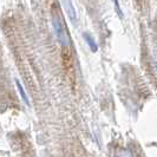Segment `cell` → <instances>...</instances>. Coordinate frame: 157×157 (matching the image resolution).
<instances>
[{
	"label": "cell",
	"mask_w": 157,
	"mask_h": 157,
	"mask_svg": "<svg viewBox=\"0 0 157 157\" xmlns=\"http://www.w3.org/2000/svg\"><path fill=\"white\" fill-rule=\"evenodd\" d=\"M53 27H55L56 36H57V38L59 40V43L62 44V46L64 48L69 47V45H70V38L67 37L66 31L64 30L63 25H62L60 20L58 18H53Z\"/></svg>",
	"instance_id": "cell-1"
},
{
	"label": "cell",
	"mask_w": 157,
	"mask_h": 157,
	"mask_svg": "<svg viewBox=\"0 0 157 157\" xmlns=\"http://www.w3.org/2000/svg\"><path fill=\"white\" fill-rule=\"evenodd\" d=\"M66 11H67V14H69L70 19L72 20V23H75L77 20V16H76V10L73 7L71 0H66Z\"/></svg>",
	"instance_id": "cell-2"
},
{
	"label": "cell",
	"mask_w": 157,
	"mask_h": 157,
	"mask_svg": "<svg viewBox=\"0 0 157 157\" xmlns=\"http://www.w3.org/2000/svg\"><path fill=\"white\" fill-rule=\"evenodd\" d=\"M83 37H84V39L86 40L87 45L90 46L91 51H92V52H96V51L98 50V46H97V44H96V41H94V38H92L90 34H87V33H84V34H83Z\"/></svg>",
	"instance_id": "cell-3"
},
{
	"label": "cell",
	"mask_w": 157,
	"mask_h": 157,
	"mask_svg": "<svg viewBox=\"0 0 157 157\" xmlns=\"http://www.w3.org/2000/svg\"><path fill=\"white\" fill-rule=\"evenodd\" d=\"M16 84H17V87H18V90H19V92H20V94H21V98H23V101L27 105H30V102H29V97L26 96V94H25V91H24V89H23V85L20 84V82L17 79L16 80Z\"/></svg>",
	"instance_id": "cell-4"
},
{
	"label": "cell",
	"mask_w": 157,
	"mask_h": 157,
	"mask_svg": "<svg viewBox=\"0 0 157 157\" xmlns=\"http://www.w3.org/2000/svg\"><path fill=\"white\" fill-rule=\"evenodd\" d=\"M121 157H132V155H131L129 151H126V150H123V151L121 152Z\"/></svg>",
	"instance_id": "cell-5"
}]
</instances>
